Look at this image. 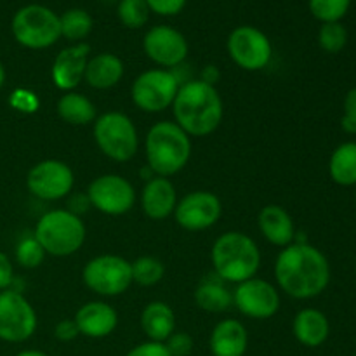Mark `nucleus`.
<instances>
[{"instance_id":"nucleus-3","label":"nucleus","mask_w":356,"mask_h":356,"mask_svg":"<svg viewBox=\"0 0 356 356\" xmlns=\"http://www.w3.org/2000/svg\"><path fill=\"white\" fill-rule=\"evenodd\" d=\"M214 273L229 284H242L256 277L261 266V250L242 232H226L212 245Z\"/></svg>"},{"instance_id":"nucleus-17","label":"nucleus","mask_w":356,"mask_h":356,"mask_svg":"<svg viewBox=\"0 0 356 356\" xmlns=\"http://www.w3.org/2000/svg\"><path fill=\"white\" fill-rule=\"evenodd\" d=\"M90 47L86 42H79L70 47H65L52 63V82L58 89L72 92L83 80L87 61H89Z\"/></svg>"},{"instance_id":"nucleus-19","label":"nucleus","mask_w":356,"mask_h":356,"mask_svg":"<svg viewBox=\"0 0 356 356\" xmlns=\"http://www.w3.org/2000/svg\"><path fill=\"white\" fill-rule=\"evenodd\" d=\"M177 205V193L174 184L167 177L155 176L146 181L141 193L143 212L153 221H162L174 214Z\"/></svg>"},{"instance_id":"nucleus-20","label":"nucleus","mask_w":356,"mask_h":356,"mask_svg":"<svg viewBox=\"0 0 356 356\" xmlns=\"http://www.w3.org/2000/svg\"><path fill=\"white\" fill-rule=\"evenodd\" d=\"M261 233L270 243L278 247H287L294 243L296 226L291 214L280 205H266L257 218Z\"/></svg>"},{"instance_id":"nucleus-8","label":"nucleus","mask_w":356,"mask_h":356,"mask_svg":"<svg viewBox=\"0 0 356 356\" xmlns=\"http://www.w3.org/2000/svg\"><path fill=\"white\" fill-rule=\"evenodd\" d=\"M82 278L87 289L104 298L124 294L134 284L131 263L115 254H104L90 259L83 266Z\"/></svg>"},{"instance_id":"nucleus-12","label":"nucleus","mask_w":356,"mask_h":356,"mask_svg":"<svg viewBox=\"0 0 356 356\" xmlns=\"http://www.w3.org/2000/svg\"><path fill=\"white\" fill-rule=\"evenodd\" d=\"M90 205L106 216L127 214L136 204V190L125 177L118 174H103L89 184L87 190Z\"/></svg>"},{"instance_id":"nucleus-44","label":"nucleus","mask_w":356,"mask_h":356,"mask_svg":"<svg viewBox=\"0 0 356 356\" xmlns=\"http://www.w3.org/2000/svg\"><path fill=\"white\" fill-rule=\"evenodd\" d=\"M355 200H356V197H355Z\"/></svg>"},{"instance_id":"nucleus-26","label":"nucleus","mask_w":356,"mask_h":356,"mask_svg":"<svg viewBox=\"0 0 356 356\" xmlns=\"http://www.w3.org/2000/svg\"><path fill=\"white\" fill-rule=\"evenodd\" d=\"M329 174L339 186L356 184V143H343L334 149L329 162Z\"/></svg>"},{"instance_id":"nucleus-9","label":"nucleus","mask_w":356,"mask_h":356,"mask_svg":"<svg viewBox=\"0 0 356 356\" xmlns=\"http://www.w3.org/2000/svg\"><path fill=\"white\" fill-rule=\"evenodd\" d=\"M179 87V79L169 70H148L134 80L131 96L139 110L146 113H160L172 106Z\"/></svg>"},{"instance_id":"nucleus-31","label":"nucleus","mask_w":356,"mask_h":356,"mask_svg":"<svg viewBox=\"0 0 356 356\" xmlns=\"http://www.w3.org/2000/svg\"><path fill=\"white\" fill-rule=\"evenodd\" d=\"M351 0H309V10L322 23L341 21L350 10Z\"/></svg>"},{"instance_id":"nucleus-4","label":"nucleus","mask_w":356,"mask_h":356,"mask_svg":"<svg viewBox=\"0 0 356 356\" xmlns=\"http://www.w3.org/2000/svg\"><path fill=\"white\" fill-rule=\"evenodd\" d=\"M145 149L155 176L170 177L190 162L191 139L176 122H159L146 134Z\"/></svg>"},{"instance_id":"nucleus-33","label":"nucleus","mask_w":356,"mask_h":356,"mask_svg":"<svg viewBox=\"0 0 356 356\" xmlns=\"http://www.w3.org/2000/svg\"><path fill=\"white\" fill-rule=\"evenodd\" d=\"M45 250L35 236H28L19 242L16 249V259L23 268H37L44 263Z\"/></svg>"},{"instance_id":"nucleus-6","label":"nucleus","mask_w":356,"mask_h":356,"mask_svg":"<svg viewBox=\"0 0 356 356\" xmlns=\"http://www.w3.org/2000/svg\"><path fill=\"white\" fill-rule=\"evenodd\" d=\"M10 31L19 45L33 51L47 49L61 38L59 16L42 3H28L16 10Z\"/></svg>"},{"instance_id":"nucleus-21","label":"nucleus","mask_w":356,"mask_h":356,"mask_svg":"<svg viewBox=\"0 0 356 356\" xmlns=\"http://www.w3.org/2000/svg\"><path fill=\"white\" fill-rule=\"evenodd\" d=\"M249 346V334L238 320H222L211 334L212 356H243Z\"/></svg>"},{"instance_id":"nucleus-7","label":"nucleus","mask_w":356,"mask_h":356,"mask_svg":"<svg viewBox=\"0 0 356 356\" xmlns=\"http://www.w3.org/2000/svg\"><path fill=\"white\" fill-rule=\"evenodd\" d=\"M94 139L97 148L115 162H129L138 153L139 139L136 125L120 111H108L96 118Z\"/></svg>"},{"instance_id":"nucleus-24","label":"nucleus","mask_w":356,"mask_h":356,"mask_svg":"<svg viewBox=\"0 0 356 356\" xmlns=\"http://www.w3.org/2000/svg\"><path fill=\"white\" fill-rule=\"evenodd\" d=\"M141 329L149 341L165 343L176 332V315L167 302L153 301L141 313Z\"/></svg>"},{"instance_id":"nucleus-16","label":"nucleus","mask_w":356,"mask_h":356,"mask_svg":"<svg viewBox=\"0 0 356 356\" xmlns=\"http://www.w3.org/2000/svg\"><path fill=\"white\" fill-rule=\"evenodd\" d=\"M222 214V204L218 195L211 191H193L177 202L174 216L181 228L188 232L209 229L219 221Z\"/></svg>"},{"instance_id":"nucleus-10","label":"nucleus","mask_w":356,"mask_h":356,"mask_svg":"<svg viewBox=\"0 0 356 356\" xmlns=\"http://www.w3.org/2000/svg\"><path fill=\"white\" fill-rule=\"evenodd\" d=\"M226 49L233 63L247 72H259L266 68L273 56V47L266 33L250 24L235 28L229 33Z\"/></svg>"},{"instance_id":"nucleus-11","label":"nucleus","mask_w":356,"mask_h":356,"mask_svg":"<svg viewBox=\"0 0 356 356\" xmlns=\"http://www.w3.org/2000/svg\"><path fill=\"white\" fill-rule=\"evenodd\" d=\"M37 330V313L17 291L0 292V339L24 343Z\"/></svg>"},{"instance_id":"nucleus-41","label":"nucleus","mask_w":356,"mask_h":356,"mask_svg":"<svg viewBox=\"0 0 356 356\" xmlns=\"http://www.w3.org/2000/svg\"><path fill=\"white\" fill-rule=\"evenodd\" d=\"M89 207H92V205H90V200H89V197H87V193L86 195H73V197L68 200V209H66V211H70L72 214H75V216H80V214H83V212L89 211Z\"/></svg>"},{"instance_id":"nucleus-32","label":"nucleus","mask_w":356,"mask_h":356,"mask_svg":"<svg viewBox=\"0 0 356 356\" xmlns=\"http://www.w3.org/2000/svg\"><path fill=\"white\" fill-rule=\"evenodd\" d=\"M318 44L329 54H337V52H341L346 47L348 30L341 24V21L322 23V28L318 31Z\"/></svg>"},{"instance_id":"nucleus-2","label":"nucleus","mask_w":356,"mask_h":356,"mask_svg":"<svg viewBox=\"0 0 356 356\" xmlns=\"http://www.w3.org/2000/svg\"><path fill=\"white\" fill-rule=\"evenodd\" d=\"M172 111L176 124L188 136L204 138L221 125L225 108L218 89L198 79L179 87L174 97Z\"/></svg>"},{"instance_id":"nucleus-18","label":"nucleus","mask_w":356,"mask_h":356,"mask_svg":"<svg viewBox=\"0 0 356 356\" xmlns=\"http://www.w3.org/2000/svg\"><path fill=\"white\" fill-rule=\"evenodd\" d=\"M73 320L79 327V332L90 339L108 337L118 325L117 312L103 301H90L80 306Z\"/></svg>"},{"instance_id":"nucleus-42","label":"nucleus","mask_w":356,"mask_h":356,"mask_svg":"<svg viewBox=\"0 0 356 356\" xmlns=\"http://www.w3.org/2000/svg\"><path fill=\"white\" fill-rule=\"evenodd\" d=\"M16 356H49V355L44 353V351H38V350H24V351H21V353H17Z\"/></svg>"},{"instance_id":"nucleus-34","label":"nucleus","mask_w":356,"mask_h":356,"mask_svg":"<svg viewBox=\"0 0 356 356\" xmlns=\"http://www.w3.org/2000/svg\"><path fill=\"white\" fill-rule=\"evenodd\" d=\"M163 344L170 356H190L193 351V339L186 332H174Z\"/></svg>"},{"instance_id":"nucleus-36","label":"nucleus","mask_w":356,"mask_h":356,"mask_svg":"<svg viewBox=\"0 0 356 356\" xmlns=\"http://www.w3.org/2000/svg\"><path fill=\"white\" fill-rule=\"evenodd\" d=\"M188 0H146L149 10L159 16H176L184 9Z\"/></svg>"},{"instance_id":"nucleus-13","label":"nucleus","mask_w":356,"mask_h":356,"mask_svg":"<svg viewBox=\"0 0 356 356\" xmlns=\"http://www.w3.org/2000/svg\"><path fill=\"white\" fill-rule=\"evenodd\" d=\"M75 184V176L68 163L61 160H42L30 169L26 186L40 200H61L68 197Z\"/></svg>"},{"instance_id":"nucleus-35","label":"nucleus","mask_w":356,"mask_h":356,"mask_svg":"<svg viewBox=\"0 0 356 356\" xmlns=\"http://www.w3.org/2000/svg\"><path fill=\"white\" fill-rule=\"evenodd\" d=\"M341 125L348 134H356V87L348 90L344 97V115Z\"/></svg>"},{"instance_id":"nucleus-15","label":"nucleus","mask_w":356,"mask_h":356,"mask_svg":"<svg viewBox=\"0 0 356 356\" xmlns=\"http://www.w3.org/2000/svg\"><path fill=\"white\" fill-rule=\"evenodd\" d=\"M145 54L162 68L179 66L188 58V40L179 30L169 24H156L143 38Z\"/></svg>"},{"instance_id":"nucleus-5","label":"nucleus","mask_w":356,"mask_h":356,"mask_svg":"<svg viewBox=\"0 0 356 356\" xmlns=\"http://www.w3.org/2000/svg\"><path fill=\"white\" fill-rule=\"evenodd\" d=\"M87 229L80 216L66 209L49 211L38 219L35 226V238L45 254L54 257H66L75 254L86 242Z\"/></svg>"},{"instance_id":"nucleus-43","label":"nucleus","mask_w":356,"mask_h":356,"mask_svg":"<svg viewBox=\"0 0 356 356\" xmlns=\"http://www.w3.org/2000/svg\"><path fill=\"white\" fill-rule=\"evenodd\" d=\"M3 82H6V70H3V65L0 63V89H2Z\"/></svg>"},{"instance_id":"nucleus-29","label":"nucleus","mask_w":356,"mask_h":356,"mask_svg":"<svg viewBox=\"0 0 356 356\" xmlns=\"http://www.w3.org/2000/svg\"><path fill=\"white\" fill-rule=\"evenodd\" d=\"M132 268V282L143 287H152L156 285L165 275V266L159 257L141 256L131 263Z\"/></svg>"},{"instance_id":"nucleus-30","label":"nucleus","mask_w":356,"mask_h":356,"mask_svg":"<svg viewBox=\"0 0 356 356\" xmlns=\"http://www.w3.org/2000/svg\"><path fill=\"white\" fill-rule=\"evenodd\" d=\"M149 7L146 0H118L117 16L124 26L138 30L143 28L149 19Z\"/></svg>"},{"instance_id":"nucleus-1","label":"nucleus","mask_w":356,"mask_h":356,"mask_svg":"<svg viewBox=\"0 0 356 356\" xmlns=\"http://www.w3.org/2000/svg\"><path fill=\"white\" fill-rule=\"evenodd\" d=\"M275 278L278 287L291 298L313 299L329 285L330 264L316 247L294 242L278 254Z\"/></svg>"},{"instance_id":"nucleus-38","label":"nucleus","mask_w":356,"mask_h":356,"mask_svg":"<svg viewBox=\"0 0 356 356\" xmlns=\"http://www.w3.org/2000/svg\"><path fill=\"white\" fill-rule=\"evenodd\" d=\"M54 336L56 339L61 341V343H70V341L75 339L76 336H80L75 320H61V322L56 325Z\"/></svg>"},{"instance_id":"nucleus-23","label":"nucleus","mask_w":356,"mask_h":356,"mask_svg":"<svg viewBox=\"0 0 356 356\" xmlns=\"http://www.w3.org/2000/svg\"><path fill=\"white\" fill-rule=\"evenodd\" d=\"M292 330L302 346L318 348L329 339L330 323L320 309L305 308L296 315Z\"/></svg>"},{"instance_id":"nucleus-37","label":"nucleus","mask_w":356,"mask_h":356,"mask_svg":"<svg viewBox=\"0 0 356 356\" xmlns=\"http://www.w3.org/2000/svg\"><path fill=\"white\" fill-rule=\"evenodd\" d=\"M125 356H170V353L163 343L146 341V343H141L139 346L132 348Z\"/></svg>"},{"instance_id":"nucleus-39","label":"nucleus","mask_w":356,"mask_h":356,"mask_svg":"<svg viewBox=\"0 0 356 356\" xmlns=\"http://www.w3.org/2000/svg\"><path fill=\"white\" fill-rule=\"evenodd\" d=\"M10 103H13V106L19 111H35L38 101L31 92H26V90H16V92L13 94V97H10Z\"/></svg>"},{"instance_id":"nucleus-14","label":"nucleus","mask_w":356,"mask_h":356,"mask_svg":"<svg viewBox=\"0 0 356 356\" xmlns=\"http://www.w3.org/2000/svg\"><path fill=\"white\" fill-rule=\"evenodd\" d=\"M233 305L249 318L268 320L280 309V294L270 282L254 277L238 284L233 292Z\"/></svg>"},{"instance_id":"nucleus-40","label":"nucleus","mask_w":356,"mask_h":356,"mask_svg":"<svg viewBox=\"0 0 356 356\" xmlns=\"http://www.w3.org/2000/svg\"><path fill=\"white\" fill-rule=\"evenodd\" d=\"M14 280V268L9 257L0 252V292L7 291Z\"/></svg>"},{"instance_id":"nucleus-22","label":"nucleus","mask_w":356,"mask_h":356,"mask_svg":"<svg viewBox=\"0 0 356 356\" xmlns=\"http://www.w3.org/2000/svg\"><path fill=\"white\" fill-rule=\"evenodd\" d=\"M124 76V63L113 52H99L87 61L83 79L92 89L104 90L117 86Z\"/></svg>"},{"instance_id":"nucleus-28","label":"nucleus","mask_w":356,"mask_h":356,"mask_svg":"<svg viewBox=\"0 0 356 356\" xmlns=\"http://www.w3.org/2000/svg\"><path fill=\"white\" fill-rule=\"evenodd\" d=\"M61 23V37H65L70 42H82L90 35L94 28V19L86 9H68L59 16Z\"/></svg>"},{"instance_id":"nucleus-25","label":"nucleus","mask_w":356,"mask_h":356,"mask_svg":"<svg viewBox=\"0 0 356 356\" xmlns=\"http://www.w3.org/2000/svg\"><path fill=\"white\" fill-rule=\"evenodd\" d=\"M195 302L209 313H222L233 305V294L218 275L204 278L195 291Z\"/></svg>"},{"instance_id":"nucleus-27","label":"nucleus","mask_w":356,"mask_h":356,"mask_svg":"<svg viewBox=\"0 0 356 356\" xmlns=\"http://www.w3.org/2000/svg\"><path fill=\"white\" fill-rule=\"evenodd\" d=\"M96 106L87 96L79 92H66L58 101V115L70 125H87L96 118Z\"/></svg>"}]
</instances>
